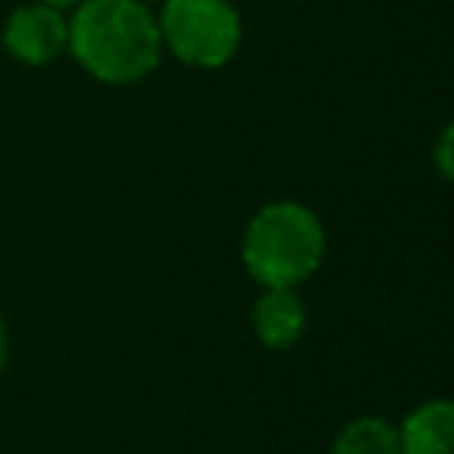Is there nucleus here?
Masks as SVG:
<instances>
[{
	"mask_svg": "<svg viewBox=\"0 0 454 454\" xmlns=\"http://www.w3.org/2000/svg\"><path fill=\"white\" fill-rule=\"evenodd\" d=\"M326 454H401L397 422H390L387 415H358V419H348L333 433Z\"/></svg>",
	"mask_w": 454,
	"mask_h": 454,
	"instance_id": "0eeeda50",
	"label": "nucleus"
},
{
	"mask_svg": "<svg viewBox=\"0 0 454 454\" xmlns=\"http://www.w3.org/2000/svg\"><path fill=\"white\" fill-rule=\"evenodd\" d=\"M7 358H11V333H7V319L0 312V372L7 369Z\"/></svg>",
	"mask_w": 454,
	"mask_h": 454,
	"instance_id": "1a4fd4ad",
	"label": "nucleus"
},
{
	"mask_svg": "<svg viewBox=\"0 0 454 454\" xmlns=\"http://www.w3.org/2000/svg\"><path fill=\"white\" fill-rule=\"evenodd\" d=\"M35 4H50V7H60V11H71L74 4H82V0H35Z\"/></svg>",
	"mask_w": 454,
	"mask_h": 454,
	"instance_id": "9d476101",
	"label": "nucleus"
},
{
	"mask_svg": "<svg viewBox=\"0 0 454 454\" xmlns=\"http://www.w3.org/2000/svg\"><path fill=\"white\" fill-rule=\"evenodd\" d=\"M156 25L163 57L195 71L227 67L245 39V21L234 0H160Z\"/></svg>",
	"mask_w": 454,
	"mask_h": 454,
	"instance_id": "7ed1b4c3",
	"label": "nucleus"
},
{
	"mask_svg": "<svg viewBox=\"0 0 454 454\" xmlns=\"http://www.w3.org/2000/svg\"><path fill=\"white\" fill-rule=\"evenodd\" d=\"M67 57L99 85H138L163 60L156 7L145 0H82L67 11Z\"/></svg>",
	"mask_w": 454,
	"mask_h": 454,
	"instance_id": "f257e3e1",
	"label": "nucleus"
},
{
	"mask_svg": "<svg viewBox=\"0 0 454 454\" xmlns=\"http://www.w3.org/2000/svg\"><path fill=\"white\" fill-rule=\"evenodd\" d=\"M145 4H153V7H156V4H160V0H145Z\"/></svg>",
	"mask_w": 454,
	"mask_h": 454,
	"instance_id": "9b49d317",
	"label": "nucleus"
},
{
	"mask_svg": "<svg viewBox=\"0 0 454 454\" xmlns=\"http://www.w3.org/2000/svg\"><path fill=\"white\" fill-rule=\"evenodd\" d=\"M401 454H454V397L419 401L401 422Z\"/></svg>",
	"mask_w": 454,
	"mask_h": 454,
	"instance_id": "423d86ee",
	"label": "nucleus"
},
{
	"mask_svg": "<svg viewBox=\"0 0 454 454\" xmlns=\"http://www.w3.org/2000/svg\"><path fill=\"white\" fill-rule=\"evenodd\" d=\"M433 167L440 170L443 181L454 184V117L436 131L433 138Z\"/></svg>",
	"mask_w": 454,
	"mask_h": 454,
	"instance_id": "6e6552de",
	"label": "nucleus"
},
{
	"mask_svg": "<svg viewBox=\"0 0 454 454\" xmlns=\"http://www.w3.org/2000/svg\"><path fill=\"white\" fill-rule=\"evenodd\" d=\"M252 333L270 351H287L305 337L309 305L298 287H259L252 301Z\"/></svg>",
	"mask_w": 454,
	"mask_h": 454,
	"instance_id": "39448f33",
	"label": "nucleus"
},
{
	"mask_svg": "<svg viewBox=\"0 0 454 454\" xmlns=\"http://www.w3.org/2000/svg\"><path fill=\"white\" fill-rule=\"evenodd\" d=\"M326 259V227L298 199L262 202L241 231V266L259 287H301Z\"/></svg>",
	"mask_w": 454,
	"mask_h": 454,
	"instance_id": "f03ea898",
	"label": "nucleus"
},
{
	"mask_svg": "<svg viewBox=\"0 0 454 454\" xmlns=\"http://www.w3.org/2000/svg\"><path fill=\"white\" fill-rule=\"evenodd\" d=\"M0 46L25 67H50L67 57V11L50 4H18L0 28Z\"/></svg>",
	"mask_w": 454,
	"mask_h": 454,
	"instance_id": "20e7f679",
	"label": "nucleus"
}]
</instances>
